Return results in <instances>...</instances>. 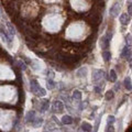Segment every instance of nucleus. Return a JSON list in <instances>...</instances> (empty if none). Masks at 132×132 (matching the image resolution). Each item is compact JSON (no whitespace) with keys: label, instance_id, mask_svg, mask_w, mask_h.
I'll return each instance as SVG.
<instances>
[{"label":"nucleus","instance_id":"4468645a","mask_svg":"<svg viewBox=\"0 0 132 132\" xmlns=\"http://www.w3.org/2000/svg\"><path fill=\"white\" fill-rule=\"evenodd\" d=\"M103 57H104V61L108 63L111 59V53L109 52V51H107V50H105L104 52H103Z\"/></svg>","mask_w":132,"mask_h":132},{"label":"nucleus","instance_id":"39448f33","mask_svg":"<svg viewBox=\"0 0 132 132\" xmlns=\"http://www.w3.org/2000/svg\"><path fill=\"white\" fill-rule=\"evenodd\" d=\"M53 109L55 110V111L62 112L63 110H64V105H63L62 101L56 100V101H54V104H53Z\"/></svg>","mask_w":132,"mask_h":132},{"label":"nucleus","instance_id":"423d86ee","mask_svg":"<svg viewBox=\"0 0 132 132\" xmlns=\"http://www.w3.org/2000/svg\"><path fill=\"white\" fill-rule=\"evenodd\" d=\"M89 21H90V23L92 25H98L101 21V17L98 16V14H96V13H92V16L90 17V20Z\"/></svg>","mask_w":132,"mask_h":132},{"label":"nucleus","instance_id":"393cba45","mask_svg":"<svg viewBox=\"0 0 132 132\" xmlns=\"http://www.w3.org/2000/svg\"><path fill=\"white\" fill-rule=\"evenodd\" d=\"M17 65H19V67H20L22 71H25V70H26V66H25L24 63H22V62H17Z\"/></svg>","mask_w":132,"mask_h":132},{"label":"nucleus","instance_id":"9b49d317","mask_svg":"<svg viewBox=\"0 0 132 132\" xmlns=\"http://www.w3.org/2000/svg\"><path fill=\"white\" fill-rule=\"evenodd\" d=\"M73 121L74 120L71 116H63V118H62V123L63 124H72Z\"/></svg>","mask_w":132,"mask_h":132},{"label":"nucleus","instance_id":"a878e982","mask_svg":"<svg viewBox=\"0 0 132 132\" xmlns=\"http://www.w3.org/2000/svg\"><path fill=\"white\" fill-rule=\"evenodd\" d=\"M100 118H101V115L99 116V118L97 119V122H96V125H95V130H94V132H97V131H98V127H99V121H100Z\"/></svg>","mask_w":132,"mask_h":132},{"label":"nucleus","instance_id":"2eb2a0df","mask_svg":"<svg viewBox=\"0 0 132 132\" xmlns=\"http://www.w3.org/2000/svg\"><path fill=\"white\" fill-rule=\"evenodd\" d=\"M49 106H50L49 100H44L43 103L41 104V106H40V110H41V112H45L46 110L49 109Z\"/></svg>","mask_w":132,"mask_h":132},{"label":"nucleus","instance_id":"dca6fc26","mask_svg":"<svg viewBox=\"0 0 132 132\" xmlns=\"http://www.w3.org/2000/svg\"><path fill=\"white\" fill-rule=\"evenodd\" d=\"M55 86H56V84L54 83V80L53 79H47V82H46V87H47V89L49 90H52V89L55 88Z\"/></svg>","mask_w":132,"mask_h":132},{"label":"nucleus","instance_id":"412c9836","mask_svg":"<svg viewBox=\"0 0 132 132\" xmlns=\"http://www.w3.org/2000/svg\"><path fill=\"white\" fill-rule=\"evenodd\" d=\"M35 95H37L38 97H43V96H45V95H46V92H45V89H43V88H40Z\"/></svg>","mask_w":132,"mask_h":132},{"label":"nucleus","instance_id":"0eeeda50","mask_svg":"<svg viewBox=\"0 0 132 132\" xmlns=\"http://www.w3.org/2000/svg\"><path fill=\"white\" fill-rule=\"evenodd\" d=\"M119 19H120V22H121L122 25H127L128 23L130 22V16H129L128 13H122Z\"/></svg>","mask_w":132,"mask_h":132},{"label":"nucleus","instance_id":"c756f323","mask_svg":"<svg viewBox=\"0 0 132 132\" xmlns=\"http://www.w3.org/2000/svg\"><path fill=\"white\" fill-rule=\"evenodd\" d=\"M49 75H50V79H52L53 76H54V75H53V72H52V71H47V76H49Z\"/></svg>","mask_w":132,"mask_h":132},{"label":"nucleus","instance_id":"c85d7f7f","mask_svg":"<svg viewBox=\"0 0 132 132\" xmlns=\"http://www.w3.org/2000/svg\"><path fill=\"white\" fill-rule=\"evenodd\" d=\"M95 91L96 92H97V94H100V92H101V89H103V88H101V87H98V86H95Z\"/></svg>","mask_w":132,"mask_h":132},{"label":"nucleus","instance_id":"cd10ccee","mask_svg":"<svg viewBox=\"0 0 132 132\" xmlns=\"http://www.w3.org/2000/svg\"><path fill=\"white\" fill-rule=\"evenodd\" d=\"M125 39H127V45H130V44H131V35L128 34Z\"/></svg>","mask_w":132,"mask_h":132},{"label":"nucleus","instance_id":"7ed1b4c3","mask_svg":"<svg viewBox=\"0 0 132 132\" xmlns=\"http://www.w3.org/2000/svg\"><path fill=\"white\" fill-rule=\"evenodd\" d=\"M109 45H110V39L108 38L107 35H105V37H103V38H101V40H100L101 49L107 50V49H109Z\"/></svg>","mask_w":132,"mask_h":132},{"label":"nucleus","instance_id":"bb28decb","mask_svg":"<svg viewBox=\"0 0 132 132\" xmlns=\"http://www.w3.org/2000/svg\"><path fill=\"white\" fill-rule=\"evenodd\" d=\"M128 12H129V16L132 14V2H129L128 5Z\"/></svg>","mask_w":132,"mask_h":132},{"label":"nucleus","instance_id":"f03ea898","mask_svg":"<svg viewBox=\"0 0 132 132\" xmlns=\"http://www.w3.org/2000/svg\"><path fill=\"white\" fill-rule=\"evenodd\" d=\"M40 84L38 83L37 79H32L31 83H30V89H31V91L33 92V94H37L38 90L40 89Z\"/></svg>","mask_w":132,"mask_h":132},{"label":"nucleus","instance_id":"f3484780","mask_svg":"<svg viewBox=\"0 0 132 132\" xmlns=\"http://www.w3.org/2000/svg\"><path fill=\"white\" fill-rule=\"evenodd\" d=\"M86 74H87V68L86 67H82L78 72H77V76H78V77L86 76Z\"/></svg>","mask_w":132,"mask_h":132},{"label":"nucleus","instance_id":"f257e3e1","mask_svg":"<svg viewBox=\"0 0 132 132\" xmlns=\"http://www.w3.org/2000/svg\"><path fill=\"white\" fill-rule=\"evenodd\" d=\"M103 77H106L108 79L107 74L105 73L104 71H101V70H95L94 71V73H92V80H94L95 83H99Z\"/></svg>","mask_w":132,"mask_h":132},{"label":"nucleus","instance_id":"6ab92c4d","mask_svg":"<svg viewBox=\"0 0 132 132\" xmlns=\"http://www.w3.org/2000/svg\"><path fill=\"white\" fill-rule=\"evenodd\" d=\"M113 96H115V92H113V90H108L106 92V96H105V98L107 99V100H110V99L113 98Z\"/></svg>","mask_w":132,"mask_h":132},{"label":"nucleus","instance_id":"b1692460","mask_svg":"<svg viewBox=\"0 0 132 132\" xmlns=\"http://www.w3.org/2000/svg\"><path fill=\"white\" fill-rule=\"evenodd\" d=\"M106 132H115V128H113V125L112 124H107Z\"/></svg>","mask_w":132,"mask_h":132},{"label":"nucleus","instance_id":"f8f14e48","mask_svg":"<svg viewBox=\"0 0 132 132\" xmlns=\"http://www.w3.org/2000/svg\"><path fill=\"white\" fill-rule=\"evenodd\" d=\"M82 130L85 131V132H91L92 127H91L90 123H88V122H83L82 123Z\"/></svg>","mask_w":132,"mask_h":132},{"label":"nucleus","instance_id":"5701e85b","mask_svg":"<svg viewBox=\"0 0 132 132\" xmlns=\"http://www.w3.org/2000/svg\"><path fill=\"white\" fill-rule=\"evenodd\" d=\"M42 122H43V119H37V120L34 119V121L32 122V124H33V127H38V125L42 124Z\"/></svg>","mask_w":132,"mask_h":132},{"label":"nucleus","instance_id":"4be33fe9","mask_svg":"<svg viewBox=\"0 0 132 132\" xmlns=\"http://www.w3.org/2000/svg\"><path fill=\"white\" fill-rule=\"evenodd\" d=\"M116 121V118L113 116H109L108 117V120H107V124H113Z\"/></svg>","mask_w":132,"mask_h":132},{"label":"nucleus","instance_id":"20e7f679","mask_svg":"<svg viewBox=\"0 0 132 132\" xmlns=\"http://www.w3.org/2000/svg\"><path fill=\"white\" fill-rule=\"evenodd\" d=\"M119 11H120V6H119V4H115L111 8H110V16H111L112 18L118 17V16H119Z\"/></svg>","mask_w":132,"mask_h":132},{"label":"nucleus","instance_id":"ddd939ff","mask_svg":"<svg viewBox=\"0 0 132 132\" xmlns=\"http://www.w3.org/2000/svg\"><path fill=\"white\" fill-rule=\"evenodd\" d=\"M108 80H110V82H112V83H115L116 80H117V73H116L115 70L110 71L109 76H108Z\"/></svg>","mask_w":132,"mask_h":132},{"label":"nucleus","instance_id":"aec40b11","mask_svg":"<svg viewBox=\"0 0 132 132\" xmlns=\"http://www.w3.org/2000/svg\"><path fill=\"white\" fill-rule=\"evenodd\" d=\"M7 26H8V29H9V33H10V37H12V35L14 34V29H13V26L12 24H11L10 22H7Z\"/></svg>","mask_w":132,"mask_h":132},{"label":"nucleus","instance_id":"1a4fd4ad","mask_svg":"<svg viewBox=\"0 0 132 132\" xmlns=\"http://www.w3.org/2000/svg\"><path fill=\"white\" fill-rule=\"evenodd\" d=\"M35 119V111L34 110H31L26 113V117H25V121L26 122H33Z\"/></svg>","mask_w":132,"mask_h":132},{"label":"nucleus","instance_id":"7c9ffc66","mask_svg":"<svg viewBox=\"0 0 132 132\" xmlns=\"http://www.w3.org/2000/svg\"><path fill=\"white\" fill-rule=\"evenodd\" d=\"M119 88H120V85H118V84H117V85H116V87H115V89H116V90H118Z\"/></svg>","mask_w":132,"mask_h":132},{"label":"nucleus","instance_id":"9d476101","mask_svg":"<svg viewBox=\"0 0 132 132\" xmlns=\"http://www.w3.org/2000/svg\"><path fill=\"white\" fill-rule=\"evenodd\" d=\"M123 85H124V87L128 89L129 91L132 90V82H131L130 77H125L124 80H123Z\"/></svg>","mask_w":132,"mask_h":132},{"label":"nucleus","instance_id":"6e6552de","mask_svg":"<svg viewBox=\"0 0 132 132\" xmlns=\"http://www.w3.org/2000/svg\"><path fill=\"white\" fill-rule=\"evenodd\" d=\"M121 57H125V58L131 57V49H130V46H129V45L124 46V49H123V51H122V53H121Z\"/></svg>","mask_w":132,"mask_h":132},{"label":"nucleus","instance_id":"a211bd4d","mask_svg":"<svg viewBox=\"0 0 132 132\" xmlns=\"http://www.w3.org/2000/svg\"><path fill=\"white\" fill-rule=\"evenodd\" d=\"M73 98L75 100H80V99H82V92L79 90H75L73 92Z\"/></svg>","mask_w":132,"mask_h":132}]
</instances>
